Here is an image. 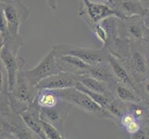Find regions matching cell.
I'll list each match as a JSON object with an SVG mask.
<instances>
[{"instance_id": "cell-29", "label": "cell", "mask_w": 149, "mask_h": 139, "mask_svg": "<svg viewBox=\"0 0 149 139\" xmlns=\"http://www.w3.org/2000/svg\"><path fill=\"white\" fill-rule=\"evenodd\" d=\"M0 139H19V138L15 135H13L12 133L0 130Z\"/></svg>"}, {"instance_id": "cell-13", "label": "cell", "mask_w": 149, "mask_h": 139, "mask_svg": "<svg viewBox=\"0 0 149 139\" xmlns=\"http://www.w3.org/2000/svg\"><path fill=\"white\" fill-rule=\"evenodd\" d=\"M78 83L79 82L75 75L67 73H59L41 81L36 85V87L38 90L47 89L56 91L67 88H72V87H75Z\"/></svg>"}, {"instance_id": "cell-36", "label": "cell", "mask_w": 149, "mask_h": 139, "mask_svg": "<svg viewBox=\"0 0 149 139\" xmlns=\"http://www.w3.org/2000/svg\"><path fill=\"white\" fill-rule=\"evenodd\" d=\"M8 0H0V3H4V2H7Z\"/></svg>"}, {"instance_id": "cell-30", "label": "cell", "mask_w": 149, "mask_h": 139, "mask_svg": "<svg viewBox=\"0 0 149 139\" xmlns=\"http://www.w3.org/2000/svg\"><path fill=\"white\" fill-rule=\"evenodd\" d=\"M48 5V7L53 9V10H56L58 9V0H45Z\"/></svg>"}, {"instance_id": "cell-3", "label": "cell", "mask_w": 149, "mask_h": 139, "mask_svg": "<svg viewBox=\"0 0 149 139\" xmlns=\"http://www.w3.org/2000/svg\"><path fill=\"white\" fill-rule=\"evenodd\" d=\"M52 48L54 49L56 55H71L77 57L91 67L107 60L109 54V51L103 47L100 49H92L68 44L56 45Z\"/></svg>"}, {"instance_id": "cell-25", "label": "cell", "mask_w": 149, "mask_h": 139, "mask_svg": "<svg viewBox=\"0 0 149 139\" xmlns=\"http://www.w3.org/2000/svg\"><path fill=\"white\" fill-rule=\"evenodd\" d=\"M136 91L143 101L149 103V77L141 83L136 84Z\"/></svg>"}, {"instance_id": "cell-1", "label": "cell", "mask_w": 149, "mask_h": 139, "mask_svg": "<svg viewBox=\"0 0 149 139\" xmlns=\"http://www.w3.org/2000/svg\"><path fill=\"white\" fill-rule=\"evenodd\" d=\"M56 92L61 99L70 103L74 108L98 119H107L106 111L98 104H96L88 95L77 89L76 87L56 90Z\"/></svg>"}, {"instance_id": "cell-34", "label": "cell", "mask_w": 149, "mask_h": 139, "mask_svg": "<svg viewBox=\"0 0 149 139\" xmlns=\"http://www.w3.org/2000/svg\"><path fill=\"white\" fill-rule=\"evenodd\" d=\"M143 20H145V23H146V28L149 29V14L146 15V16L143 17Z\"/></svg>"}, {"instance_id": "cell-24", "label": "cell", "mask_w": 149, "mask_h": 139, "mask_svg": "<svg viewBox=\"0 0 149 139\" xmlns=\"http://www.w3.org/2000/svg\"><path fill=\"white\" fill-rule=\"evenodd\" d=\"M42 125L47 139H62L64 137L63 133L54 125L47 122H42Z\"/></svg>"}, {"instance_id": "cell-38", "label": "cell", "mask_w": 149, "mask_h": 139, "mask_svg": "<svg viewBox=\"0 0 149 139\" xmlns=\"http://www.w3.org/2000/svg\"><path fill=\"white\" fill-rule=\"evenodd\" d=\"M62 139H67V138H66V137H65V136H64V137H63V138H62Z\"/></svg>"}, {"instance_id": "cell-9", "label": "cell", "mask_w": 149, "mask_h": 139, "mask_svg": "<svg viewBox=\"0 0 149 139\" xmlns=\"http://www.w3.org/2000/svg\"><path fill=\"white\" fill-rule=\"evenodd\" d=\"M0 130L12 133L19 139H44L26 126L22 118L10 110L6 115L1 116Z\"/></svg>"}, {"instance_id": "cell-14", "label": "cell", "mask_w": 149, "mask_h": 139, "mask_svg": "<svg viewBox=\"0 0 149 139\" xmlns=\"http://www.w3.org/2000/svg\"><path fill=\"white\" fill-rule=\"evenodd\" d=\"M10 93H12L18 99L31 104L36 97L38 94V89L28 79V77L25 74V70H22L19 71L18 75L17 82L13 91Z\"/></svg>"}, {"instance_id": "cell-33", "label": "cell", "mask_w": 149, "mask_h": 139, "mask_svg": "<svg viewBox=\"0 0 149 139\" xmlns=\"http://www.w3.org/2000/svg\"><path fill=\"white\" fill-rule=\"evenodd\" d=\"M143 42L148 43L149 44V29H146V34H145V37H143Z\"/></svg>"}, {"instance_id": "cell-16", "label": "cell", "mask_w": 149, "mask_h": 139, "mask_svg": "<svg viewBox=\"0 0 149 139\" xmlns=\"http://www.w3.org/2000/svg\"><path fill=\"white\" fill-rule=\"evenodd\" d=\"M19 116L29 129L33 131L42 138L47 139L45 132L43 130V121L41 119V110L34 102L30 104L28 109L20 113Z\"/></svg>"}, {"instance_id": "cell-11", "label": "cell", "mask_w": 149, "mask_h": 139, "mask_svg": "<svg viewBox=\"0 0 149 139\" xmlns=\"http://www.w3.org/2000/svg\"><path fill=\"white\" fill-rule=\"evenodd\" d=\"M106 5L111 8L119 19H127L133 16L145 17L146 12L141 1L137 0H109Z\"/></svg>"}, {"instance_id": "cell-35", "label": "cell", "mask_w": 149, "mask_h": 139, "mask_svg": "<svg viewBox=\"0 0 149 139\" xmlns=\"http://www.w3.org/2000/svg\"><path fill=\"white\" fill-rule=\"evenodd\" d=\"M109 0H96V3H103V4H106Z\"/></svg>"}, {"instance_id": "cell-7", "label": "cell", "mask_w": 149, "mask_h": 139, "mask_svg": "<svg viewBox=\"0 0 149 139\" xmlns=\"http://www.w3.org/2000/svg\"><path fill=\"white\" fill-rule=\"evenodd\" d=\"M146 29L145 20L142 16L127 19L118 18V34L120 38L132 42H140L143 40Z\"/></svg>"}, {"instance_id": "cell-22", "label": "cell", "mask_w": 149, "mask_h": 139, "mask_svg": "<svg viewBox=\"0 0 149 139\" xmlns=\"http://www.w3.org/2000/svg\"><path fill=\"white\" fill-rule=\"evenodd\" d=\"M105 111L107 113V119L112 121L115 124L118 125L121 116L128 111V108L126 103H123L114 97Z\"/></svg>"}, {"instance_id": "cell-10", "label": "cell", "mask_w": 149, "mask_h": 139, "mask_svg": "<svg viewBox=\"0 0 149 139\" xmlns=\"http://www.w3.org/2000/svg\"><path fill=\"white\" fill-rule=\"evenodd\" d=\"M73 106L70 103L61 99L58 106L51 109H40L41 110V119L43 122H47L54 125L56 128L64 135V124L69 117L70 111L72 110Z\"/></svg>"}, {"instance_id": "cell-15", "label": "cell", "mask_w": 149, "mask_h": 139, "mask_svg": "<svg viewBox=\"0 0 149 139\" xmlns=\"http://www.w3.org/2000/svg\"><path fill=\"white\" fill-rule=\"evenodd\" d=\"M24 45V40L20 34L13 35L9 33L5 17L0 14V47H6L14 55H19V50Z\"/></svg>"}, {"instance_id": "cell-28", "label": "cell", "mask_w": 149, "mask_h": 139, "mask_svg": "<svg viewBox=\"0 0 149 139\" xmlns=\"http://www.w3.org/2000/svg\"><path fill=\"white\" fill-rule=\"evenodd\" d=\"M141 127H142V120H135L134 122H132L131 124L128 125L124 130L129 133L130 136H132L139 131L141 129Z\"/></svg>"}, {"instance_id": "cell-2", "label": "cell", "mask_w": 149, "mask_h": 139, "mask_svg": "<svg viewBox=\"0 0 149 139\" xmlns=\"http://www.w3.org/2000/svg\"><path fill=\"white\" fill-rule=\"evenodd\" d=\"M125 64L128 71L135 84L141 83L149 77V65L145 51L143 48L142 41L132 42L130 50L125 59H120Z\"/></svg>"}, {"instance_id": "cell-21", "label": "cell", "mask_w": 149, "mask_h": 139, "mask_svg": "<svg viewBox=\"0 0 149 139\" xmlns=\"http://www.w3.org/2000/svg\"><path fill=\"white\" fill-rule=\"evenodd\" d=\"M61 98L55 90L42 89L38 90V94L34 99V103L40 109H51L58 105Z\"/></svg>"}, {"instance_id": "cell-37", "label": "cell", "mask_w": 149, "mask_h": 139, "mask_svg": "<svg viewBox=\"0 0 149 139\" xmlns=\"http://www.w3.org/2000/svg\"><path fill=\"white\" fill-rule=\"evenodd\" d=\"M90 1H92V2H96V0H90Z\"/></svg>"}, {"instance_id": "cell-17", "label": "cell", "mask_w": 149, "mask_h": 139, "mask_svg": "<svg viewBox=\"0 0 149 139\" xmlns=\"http://www.w3.org/2000/svg\"><path fill=\"white\" fill-rule=\"evenodd\" d=\"M107 61H109L117 81L130 87H132L133 89L136 90L135 82L132 78L129 71H128L125 64L122 62V60L116 58L114 56H112L111 54H109Z\"/></svg>"}, {"instance_id": "cell-12", "label": "cell", "mask_w": 149, "mask_h": 139, "mask_svg": "<svg viewBox=\"0 0 149 139\" xmlns=\"http://www.w3.org/2000/svg\"><path fill=\"white\" fill-rule=\"evenodd\" d=\"M56 60L61 73L75 76L89 74L91 66L79 58L71 55H56Z\"/></svg>"}, {"instance_id": "cell-31", "label": "cell", "mask_w": 149, "mask_h": 139, "mask_svg": "<svg viewBox=\"0 0 149 139\" xmlns=\"http://www.w3.org/2000/svg\"><path fill=\"white\" fill-rule=\"evenodd\" d=\"M142 44H143V51H145L147 62H148V65H149V44L143 42V41H142Z\"/></svg>"}, {"instance_id": "cell-39", "label": "cell", "mask_w": 149, "mask_h": 139, "mask_svg": "<svg viewBox=\"0 0 149 139\" xmlns=\"http://www.w3.org/2000/svg\"><path fill=\"white\" fill-rule=\"evenodd\" d=\"M137 1H141V0H137Z\"/></svg>"}, {"instance_id": "cell-18", "label": "cell", "mask_w": 149, "mask_h": 139, "mask_svg": "<svg viewBox=\"0 0 149 139\" xmlns=\"http://www.w3.org/2000/svg\"><path fill=\"white\" fill-rule=\"evenodd\" d=\"M111 90L113 96L123 103L129 104V103H140L143 101L135 89L120 82H117L111 87Z\"/></svg>"}, {"instance_id": "cell-5", "label": "cell", "mask_w": 149, "mask_h": 139, "mask_svg": "<svg viewBox=\"0 0 149 139\" xmlns=\"http://www.w3.org/2000/svg\"><path fill=\"white\" fill-rule=\"evenodd\" d=\"M61 73L56 60V53L54 49H50L42 59L33 68L25 70V74L33 85L36 86L41 81L50 76Z\"/></svg>"}, {"instance_id": "cell-32", "label": "cell", "mask_w": 149, "mask_h": 139, "mask_svg": "<svg viewBox=\"0 0 149 139\" xmlns=\"http://www.w3.org/2000/svg\"><path fill=\"white\" fill-rule=\"evenodd\" d=\"M141 3L143 5V8H145L146 15L149 14V0H141Z\"/></svg>"}, {"instance_id": "cell-4", "label": "cell", "mask_w": 149, "mask_h": 139, "mask_svg": "<svg viewBox=\"0 0 149 139\" xmlns=\"http://www.w3.org/2000/svg\"><path fill=\"white\" fill-rule=\"evenodd\" d=\"M1 14L8 23L9 33L13 35L19 34V27L30 18V10L20 0H8L0 3Z\"/></svg>"}, {"instance_id": "cell-20", "label": "cell", "mask_w": 149, "mask_h": 139, "mask_svg": "<svg viewBox=\"0 0 149 139\" xmlns=\"http://www.w3.org/2000/svg\"><path fill=\"white\" fill-rule=\"evenodd\" d=\"M77 80L79 83H81L84 87H86L87 89H89L91 91H94L99 94L107 95V96H113V93L111 90V87L103 82L95 79V77L91 76L89 74L85 75H80L76 76Z\"/></svg>"}, {"instance_id": "cell-23", "label": "cell", "mask_w": 149, "mask_h": 139, "mask_svg": "<svg viewBox=\"0 0 149 139\" xmlns=\"http://www.w3.org/2000/svg\"><path fill=\"white\" fill-rule=\"evenodd\" d=\"M77 89H79L80 91L85 93L86 95H88L92 99H93L96 104H98L103 110H106L107 106L109 105V103L114 98V96H107V95H103L99 94V93H96L94 91H91L89 89H87L86 87H84L81 83H78L77 85L75 86Z\"/></svg>"}, {"instance_id": "cell-6", "label": "cell", "mask_w": 149, "mask_h": 139, "mask_svg": "<svg viewBox=\"0 0 149 139\" xmlns=\"http://www.w3.org/2000/svg\"><path fill=\"white\" fill-rule=\"evenodd\" d=\"M78 15L89 27L100 22L107 17L116 16L114 10L107 5L92 2L90 0H79Z\"/></svg>"}, {"instance_id": "cell-27", "label": "cell", "mask_w": 149, "mask_h": 139, "mask_svg": "<svg viewBox=\"0 0 149 139\" xmlns=\"http://www.w3.org/2000/svg\"><path fill=\"white\" fill-rule=\"evenodd\" d=\"M135 120H137V119L134 117V115H133L132 112L127 111L126 113H124V114L121 116V118L119 121V123H118V126L124 130L128 125L131 124V123L132 122H134Z\"/></svg>"}, {"instance_id": "cell-8", "label": "cell", "mask_w": 149, "mask_h": 139, "mask_svg": "<svg viewBox=\"0 0 149 139\" xmlns=\"http://www.w3.org/2000/svg\"><path fill=\"white\" fill-rule=\"evenodd\" d=\"M0 60H1V66L6 71L8 76L9 92H12L16 85L18 75L20 71L24 70L26 61L22 57L12 54L6 46L0 47Z\"/></svg>"}, {"instance_id": "cell-19", "label": "cell", "mask_w": 149, "mask_h": 139, "mask_svg": "<svg viewBox=\"0 0 149 139\" xmlns=\"http://www.w3.org/2000/svg\"><path fill=\"white\" fill-rule=\"evenodd\" d=\"M89 75L95 77V79L103 82V83L107 84L110 87H112L118 82L107 60L92 66L89 71Z\"/></svg>"}, {"instance_id": "cell-26", "label": "cell", "mask_w": 149, "mask_h": 139, "mask_svg": "<svg viewBox=\"0 0 149 139\" xmlns=\"http://www.w3.org/2000/svg\"><path fill=\"white\" fill-rule=\"evenodd\" d=\"M130 139H149V119L142 120V127L134 135L130 136Z\"/></svg>"}]
</instances>
